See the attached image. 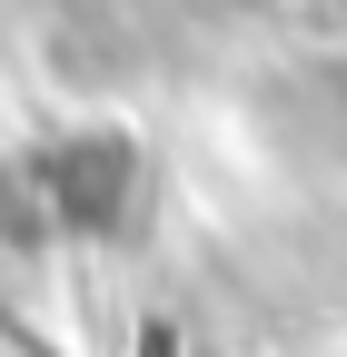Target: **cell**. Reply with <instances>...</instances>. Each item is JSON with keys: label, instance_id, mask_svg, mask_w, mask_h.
I'll return each instance as SVG.
<instances>
[{"label": "cell", "instance_id": "obj_1", "mask_svg": "<svg viewBox=\"0 0 347 357\" xmlns=\"http://www.w3.org/2000/svg\"><path fill=\"white\" fill-rule=\"evenodd\" d=\"M40 199H50L70 229H90V238L129 229V208H139V139L109 129V119L50 139V149H40Z\"/></svg>", "mask_w": 347, "mask_h": 357}]
</instances>
